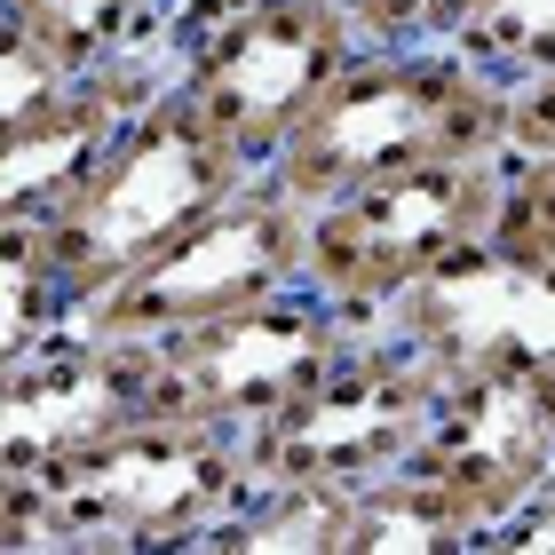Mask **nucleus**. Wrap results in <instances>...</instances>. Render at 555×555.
Masks as SVG:
<instances>
[{
	"label": "nucleus",
	"mask_w": 555,
	"mask_h": 555,
	"mask_svg": "<svg viewBox=\"0 0 555 555\" xmlns=\"http://www.w3.org/2000/svg\"><path fill=\"white\" fill-rule=\"evenodd\" d=\"M405 468H421L444 500H461L476 516V547H485V524L555 485V365L444 373Z\"/></svg>",
	"instance_id": "1a4fd4ad"
},
{
	"label": "nucleus",
	"mask_w": 555,
	"mask_h": 555,
	"mask_svg": "<svg viewBox=\"0 0 555 555\" xmlns=\"http://www.w3.org/2000/svg\"><path fill=\"white\" fill-rule=\"evenodd\" d=\"M301 255H310V207L286 198V191H270L255 175V183H238L222 207L183 222L159 255H143L112 294H95L88 310H72V325L159 349L175 334H191V325L231 318L246 301L310 278Z\"/></svg>",
	"instance_id": "20e7f679"
},
{
	"label": "nucleus",
	"mask_w": 555,
	"mask_h": 555,
	"mask_svg": "<svg viewBox=\"0 0 555 555\" xmlns=\"http://www.w3.org/2000/svg\"><path fill=\"white\" fill-rule=\"evenodd\" d=\"M485 238L555 262V151H500V207Z\"/></svg>",
	"instance_id": "a211bd4d"
},
{
	"label": "nucleus",
	"mask_w": 555,
	"mask_h": 555,
	"mask_svg": "<svg viewBox=\"0 0 555 555\" xmlns=\"http://www.w3.org/2000/svg\"><path fill=\"white\" fill-rule=\"evenodd\" d=\"M508 151V80L461 48H358L301 128L262 159V183L318 207L358 183L428 159H500Z\"/></svg>",
	"instance_id": "f257e3e1"
},
{
	"label": "nucleus",
	"mask_w": 555,
	"mask_h": 555,
	"mask_svg": "<svg viewBox=\"0 0 555 555\" xmlns=\"http://www.w3.org/2000/svg\"><path fill=\"white\" fill-rule=\"evenodd\" d=\"M437 389H444V373L428 365L405 334L358 325L349 349L294 397L286 413L246 428V468L255 476H286V485L358 492V485H373V476L413 461Z\"/></svg>",
	"instance_id": "423d86ee"
},
{
	"label": "nucleus",
	"mask_w": 555,
	"mask_h": 555,
	"mask_svg": "<svg viewBox=\"0 0 555 555\" xmlns=\"http://www.w3.org/2000/svg\"><path fill=\"white\" fill-rule=\"evenodd\" d=\"M468 64H485L492 80H532L555 64V0H485L468 16V33L452 40Z\"/></svg>",
	"instance_id": "f3484780"
},
{
	"label": "nucleus",
	"mask_w": 555,
	"mask_h": 555,
	"mask_svg": "<svg viewBox=\"0 0 555 555\" xmlns=\"http://www.w3.org/2000/svg\"><path fill=\"white\" fill-rule=\"evenodd\" d=\"M468 547H476V516L461 500H444L421 468H389L349 492L341 555H468Z\"/></svg>",
	"instance_id": "ddd939ff"
},
{
	"label": "nucleus",
	"mask_w": 555,
	"mask_h": 555,
	"mask_svg": "<svg viewBox=\"0 0 555 555\" xmlns=\"http://www.w3.org/2000/svg\"><path fill=\"white\" fill-rule=\"evenodd\" d=\"M358 48L365 40L349 33L341 0H262L175 48V95L262 175V159L301 128V112L334 88Z\"/></svg>",
	"instance_id": "0eeeda50"
},
{
	"label": "nucleus",
	"mask_w": 555,
	"mask_h": 555,
	"mask_svg": "<svg viewBox=\"0 0 555 555\" xmlns=\"http://www.w3.org/2000/svg\"><path fill=\"white\" fill-rule=\"evenodd\" d=\"M508 151H555V64L508 88Z\"/></svg>",
	"instance_id": "5701e85b"
},
{
	"label": "nucleus",
	"mask_w": 555,
	"mask_h": 555,
	"mask_svg": "<svg viewBox=\"0 0 555 555\" xmlns=\"http://www.w3.org/2000/svg\"><path fill=\"white\" fill-rule=\"evenodd\" d=\"M64 72H104L119 56L167 48V0H0Z\"/></svg>",
	"instance_id": "2eb2a0df"
},
{
	"label": "nucleus",
	"mask_w": 555,
	"mask_h": 555,
	"mask_svg": "<svg viewBox=\"0 0 555 555\" xmlns=\"http://www.w3.org/2000/svg\"><path fill=\"white\" fill-rule=\"evenodd\" d=\"M0 555H80L56 508V485L33 468H0Z\"/></svg>",
	"instance_id": "aec40b11"
},
{
	"label": "nucleus",
	"mask_w": 555,
	"mask_h": 555,
	"mask_svg": "<svg viewBox=\"0 0 555 555\" xmlns=\"http://www.w3.org/2000/svg\"><path fill=\"white\" fill-rule=\"evenodd\" d=\"M373 325L405 334L437 373L468 365H555V262L516 255L500 238L461 246L413 294H397Z\"/></svg>",
	"instance_id": "9d476101"
},
{
	"label": "nucleus",
	"mask_w": 555,
	"mask_h": 555,
	"mask_svg": "<svg viewBox=\"0 0 555 555\" xmlns=\"http://www.w3.org/2000/svg\"><path fill=\"white\" fill-rule=\"evenodd\" d=\"M492 555H555V485H540L524 508H508L500 524H485Z\"/></svg>",
	"instance_id": "4be33fe9"
},
{
	"label": "nucleus",
	"mask_w": 555,
	"mask_h": 555,
	"mask_svg": "<svg viewBox=\"0 0 555 555\" xmlns=\"http://www.w3.org/2000/svg\"><path fill=\"white\" fill-rule=\"evenodd\" d=\"M238 183H255V159H246L238 143H222L207 119L175 95V72H167V88L104 143V159L88 167V183L40 222V246L64 278L72 310H88L95 294H112L143 255H159L183 222L222 207Z\"/></svg>",
	"instance_id": "f03ea898"
},
{
	"label": "nucleus",
	"mask_w": 555,
	"mask_h": 555,
	"mask_svg": "<svg viewBox=\"0 0 555 555\" xmlns=\"http://www.w3.org/2000/svg\"><path fill=\"white\" fill-rule=\"evenodd\" d=\"M143 413H159V365L143 341H112L88 325H64L48 349L0 373V468L48 476L80 444L112 437Z\"/></svg>",
	"instance_id": "9b49d317"
},
{
	"label": "nucleus",
	"mask_w": 555,
	"mask_h": 555,
	"mask_svg": "<svg viewBox=\"0 0 555 555\" xmlns=\"http://www.w3.org/2000/svg\"><path fill=\"white\" fill-rule=\"evenodd\" d=\"M72 80H80V72H64L9 9H0V128H16L24 112H40L48 95H64Z\"/></svg>",
	"instance_id": "412c9836"
},
{
	"label": "nucleus",
	"mask_w": 555,
	"mask_h": 555,
	"mask_svg": "<svg viewBox=\"0 0 555 555\" xmlns=\"http://www.w3.org/2000/svg\"><path fill=\"white\" fill-rule=\"evenodd\" d=\"M500 159H428L397 167L382 183H358L310 207V270L318 294H334L358 325H373L397 294H413L437 262L492 231Z\"/></svg>",
	"instance_id": "39448f33"
},
{
	"label": "nucleus",
	"mask_w": 555,
	"mask_h": 555,
	"mask_svg": "<svg viewBox=\"0 0 555 555\" xmlns=\"http://www.w3.org/2000/svg\"><path fill=\"white\" fill-rule=\"evenodd\" d=\"M341 532H349V492L255 476L246 500L207 532V555H341Z\"/></svg>",
	"instance_id": "4468645a"
},
{
	"label": "nucleus",
	"mask_w": 555,
	"mask_h": 555,
	"mask_svg": "<svg viewBox=\"0 0 555 555\" xmlns=\"http://www.w3.org/2000/svg\"><path fill=\"white\" fill-rule=\"evenodd\" d=\"M485 0H341L365 48H452Z\"/></svg>",
	"instance_id": "6ab92c4d"
},
{
	"label": "nucleus",
	"mask_w": 555,
	"mask_h": 555,
	"mask_svg": "<svg viewBox=\"0 0 555 555\" xmlns=\"http://www.w3.org/2000/svg\"><path fill=\"white\" fill-rule=\"evenodd\" d=\"M56 508L80 555H135V547H207V532L246 500V437L183 413H143L112 437L80 444L48 468Z\"/></svg>",
	"instance_id": "7ed1b4c3"
},
{
	"label": "nucleus",
	"mask_w": 555,
	"mask_h": 555,
	"mask_svg": "<svg viewBox=\"0 0 555 555\" xmlns=\"http://www.w3.org/2000/svg\"><path fill=\"white\" fill-rule=\"evenodd\" d=\"M72 325V294L48 262L40 231H0V373L24 365Z\"/></svg>",
	"instance_id": "dca6fc26"
},
{
	"label": "nucleus",
	"mask_w": 555,
	"mask_h": 555,
	"mask_svg": "<svg viewBox=\"0 0 555 555\" xmlns=\"http://www.w3.org/2000/svg\"><path fill=\"white\" fill-rule=\"evenodd\" d=\"M349 334H358V318L334 294H318L310 278H294V286H278L231 318H207V325L151 349V365H159V413L246 437L270 413H286L349 349Z\"/></svg>",
	"instance_id": "6e6552de"
},
{
	"label": "nucleus",
	"mask_w": 555,
	"mask_h": 555,
	"mask_svg": "<svg viewBox=\"0 0 555 555\" xmlns=\"http://www.w3.org/2000/svg\"><path fill=\"white\" fill-rule=\"evenodd\" d=\"M238 9H262V0H167V48H183L191 33H207V24L238 16Z\"/></svg>",
	"instance_id": "b1692460"
},
{
	"label": "nucleus",
	"mask_w": 555,
	"mask_h": 555,
	"mask_svg": "<svg viewBox=\"0 0 555 555\" xmlns=\"http://www.w3.org/2000/svg\"><path fill=\"white\" fill-rule=\"evenodd\" d=\"M167 72L175 48H143V56H119L104 72H80L64 95H48L16 128H0V231H40L88 183L104 143L167 88Z\"/></svg>",
	"instance_id": "f8f14e48"
}]
</instances>
